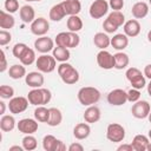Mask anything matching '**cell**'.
<instances>
[{"label":"cell","instance_id":"obj_14","mask_svg":"<svg viewBox=\"0 0 151 151\" xmlns=\"http://www.w3.org/2000/svg\"><path fill=\"white\" fill-rule=\"evenodd\" d=\"M17 126H18V130L25 134H32V133L37 132V130H38L37 119L34 120L32 118H24V119L19 120Z\"/></svg>","mask_w":151,"mask_h":151},{"label":"cell","instance_id":"obj_39","mask_svg":"<svg viewBox=\"0 0 151 151\" xmlns=\"http://www.w3.org/2000/svg\"><path fill=\"white\" fill-rule=\"evenodd\" d=\"M14 96V88L9 85H1L0 86V97L2 99H12Z\"/></svg>","mask_w":151,"mask_h":151},{"label":"cell","instance_id":"obj_3","mask_svg":"<svg viewBox=\"0 0 151 151\" xmlns=\"http://www.w3.org/2000/svg\"><path fill=\"white\" fill-rule=\"evenodd\" d=\"M58 74L61 78V80L67 84V85H72L76 84L79 80V72L68 63H61L58 66Z\"/></svg>","mask_w":151,"mask_h":151},{"label":"cell","instance_id":"obj_41","mask_svg":"<svg viewBox=\"0 0 151 151\" xmlns=\"http://www.w3.org/2000/svg\"><path fill=\"white\" fill-rule=\"evenodd\" d=\"M5 9L8 13H15L19 9V2H18V0H6L5 1Z\"/></svg>","mask_w":151,"mask_h":151},{"label":"cell","instance_id":"obj_46","mask_svg":"<svg viewBox=\"0 0 151 151\" xmlns=\"http://www.w3.org/2000/svg\"><path fill=\"white\" fill-rule=\"evenodd\" d=\"M1 54V65H0V72H5L6 68H7V60H6V55H5V52L1 51L0 52Z\"/></svg>","mask_w":151,"mask_h":151},{"label":"cell","instance_id":"obj_13","mask_svg":"<svg viewBox=\"0 0 151 151\" xmlns=\"http://www.w3.org/2000/svg\"><path fill=\"white\" fill-rule=\"evenodd\" d=\"M97 64L104 70H111L114 67V55L105 50H100L97 54Z\"/></svg>","mask_w":151,"mask_h":151},{"label":"cell","instance_id":"obj_50","mask_svg":"<svg viewBox=\"0 0 151 151\" xmlns=\"http://www.w3.org/2000/svg\"><path fill=\"white\" fill-rule=\"evenodd\" d=\"M14 150H17V151H22V150H25V149H24V146H19V145H14V146H11V147H9V151H14Z\"/></svg>","mask_w":151,"mask_h":151},{"label":"cell","instance_id":"obj_47","mask_svg":"<svg viewBox=\"0 0 151 151\" xmlns=\"http://www.w3.org/2000/svg\"><path fill=\"white\" fill-rule=\"evenodd\" d=\"M83 150H84V146L79 143H72L68 146V151H83Z\"/></svg>","mask_w":151,"mask_h":151},{"label":"cell","instance_id":"obj_36","mask_svg":"<svg viewBox=\"0 0 151 151\" xmlns=\"http://www.w3.org/2000/svg\"><path fill=\"white\" fill-rule=\"evenodd\" d=\"M107 19L112 24H114L116 26H118V27H120V26H123L125 24V17H124V14L120 11H113V12H111L109 14Z\"/></svg>","mask_w":151,"mask_h":151},{"label":"cell","instance_id":"obj_34","mask_svg":"<svg viewBox=\"0 0 151 151\" xmlns=\"http://www.w3.org/2000/svg\"><path fill=\"white\" fill-rule=\"evenodd\" d=\"M50 117V109H46L44 105L38 106L34 110V118L40 123H47Z\"/></svg>","mask_w":151,"mask_h":151},{"label":"cell","instance_id":"obj_28","mask_svg":"<svg viewBox=\"0 0 151 151\" xmlns=\"http://www.w3.org/2000/svg\"><path fill=\"white\" fill-rule=\"evenodd\" d=\"M53 57L55 58L57 61H60V63H65L70 59L71 57V53L68 51L67 47H61V46H57L53 48Z\"/></svg>","mask_w":151,"mask_h":151},{"label":"cell","instance_id":"obj_42","mask_svg":"<svg viewBox=\"0 0 151 151\" xmlns=\"http://www.w3.org/2000/svg\"><path fill=\"white\" fill-rule=\"evenodd\" d=\"M139 98H140V92H139V90L132 87L130 91H127V100H129V101L136 103V101L139 100Z\"/></svg>","mask_w":151,"mask_h":151},{"label":"cell","instance_id":"obj_32","mask_svg":"<svg viewBox=\"0 0 151 151\" xmlns=\"http://www.w3.org/2000/svg\"><path fill=\"white\" fill-rule=\"evenodd\" d=\"M67 28L71 32H78L83 28V20L78 15H70L67 19Z\"/></svg>","mask_w":151,"mask_h":151},{"label":"cell","instance_id":"obj_9","mask_svg":"<svg viewBox=\"0 0 151 151\" xmlns=\"http://www.w3.org/2000/svg\"><path fill=\"white\" fill-rule=\"evenodd\" d=\"M127 101V92L123 88H114L107 94V103L112 106H120Z\"/></svg>","mask_w":151,"mask_h":151},{"label":"cell","instance_id":"obj_30","mask_svg":"<svg viewBox=\"0 0 151 151\" xmlns=\"http://www.w3.org/2000/svg\"><path fill=\"white\" fill-rule=\"evenodd\" d=\"M15 127V119L13 116L5 114L0 119V129L4 132H9Z\"/></svg>","mask_w":151,"mask_h":151},{"label":"cell","instance_id":"obj_29","mask_svg":"<svg viewBox=\"0 0 151 151\" xmlns=\"http://www.w3.org/2000/svg\"><path fill=\"white\" fill-rule=\"evenodd\" d=\"M63 120V113L57 107H51L50 109V117L47 120V124L50 126H58Z\"/></svg>","mask_w":151,"mask_h":151},{"label":"cell","instance_id":"obj_38","mask_svg":"<svg viewBox=\"0 0 151 151\" xmlns=\"http://www.w3.org/2000/svg\"><path fill=\"white\" fill-rule=\"evenodd\" d=\"M37 145H38V142L37 139L31 136V134H27L22 138V146L25 150L27 151H32V150H35L37 149Z\"/></svg>","mask_w":151,"mask_h":151},{"label":"cell","instance_id":"obj_44","mask_svg":"<svg viewBox=\"0 0 151 151\" xmlns=\"http://www.w3.org/2000/svg\"><path fill=\"white\" fill-rule=\"evenodd\" d=\"M103 28H104V31H105L106 33H114L119 27L116 26L114 24H112L109 19H106V20L104 21V24H103Z\"/></svg>","mask_w":151,"mask_h":151},{"label":"cell","instance_id":"obj_8","mask_svg":"<svg viewBox=\"0 0 151 151\" xmlns=\"http://www.w3.org/2000/svg\"><path fill=\"white\" fill-rule=\"evenodd\" d=\"M109 2L106 0H94L88 9V13L91 18L93 19H100L109 12Z\"/></svg>","mask_w":151,"mask_h":151},{"label":"cell","instance_id":"obj_6","mask_svg":"<svg viewBox=\"0 0 151 151\" xmlns=\"http://www.w3.org/2000/svg\"><path fill=\"white\" fill-rule=\"evenodd\" d=\"M35 65H37V67H38V70L40 72L51 73L57 67V60H55V58L53 55L42 54V55L38 57V59L35 60Z\"/></svg>","mask_w":151,"mask_h":151},{"label":"cell","instance_id":"obj_11","mask_svg":"<svg viewBox=\"0 0 151 151\" xmlns=\"http://www.w3.org/2000/svg\"><path fill=\"white\" fill-rule=\"evenodd\" d=\"M28 99L25 98V97H14L9 100L8 103V109H9V112L13 113V114H18V113H21L24 111L27 110L28 107Z\"/></svg>","mask_w":151,"mask_h":151},{"label":"cell","instance_id":"obj_4","mask_svg":"<svg viewBox=\"0 0 151 151\" xmlns=\"http://www.w3.org/2000/svg\"><path fill=\"white\" fill-rule=\"evenodd\" d=\"M80 37L77 34V32H60L55 37V44L57 46L67 47V48H74L79 45Z\"/></svg>","mask_w":151,"mask_h":151},{"label":"cell","instance_id":"obj_23","mask_svg":"<svg viewBox=\"0 0 151 151\" xmlns=\"http://www.w3.org/2000/svg\"><path fill=\"white\" fill-rule=\"evenodd\" d=\"M93 42H94V45H96L98 48L105 50L106 47H109V46L111 45V39H110V37H109L106 33H104V32H98V33H96L94 37H93Z\"/></svg>","mask_w":151,"mask_h":151},{"label":"cell","instance_id":"obj_26","mask_svg":"<svg viewBox=\"0 0 151 151\" xmlns=\"http://www.w3.org/2000/svg\"><path fill=\"white\" fill-rule=\"evenodd\" d=\"M149 138L144 134H137L134 136L133 140H132V146L134 151H145L146 146L149 144Z\"/></svg>","mask_w":151,"mask_h":151},{"label":"cell","instance_id":"obj_35","mask_svg":"<svg viewBox=\"0 0 151 151\" xmlns=\"http://www.w3.org/2000/svg\"><path fill=\"white\" fill-rule=\"evenodd\" d=\"M20 61H21V64L22 65H25V66H28V65H32L37 59H35V52H34V50H32V48H29V47H27V50L24 52V54L20 57V59H19Z\"/></svg>","mask_w":151,"mask_h":151},{"label":"cell","instance_id":"obj_16","mask_svg":"<svg viewBox=\"0 0 151 151\" xmlns=\"http://www.w3.org/2000/svg\"><path fill=\"white\" fill-rule=\"evenodd\" d=\"M25 81L29 87L38 88V87H41L44 85L45 79H44V76L40 72H29L28 74H26Z\"/></svg>","mask_w":151,"mask_h":151},{"label":"cell","instance_id":"obj_2","mask_svg":"<svg viewBox=\"0 0 151 151\" xmlns=\"http://www.w3.org/2000/svg\"><path fill=\"white\" fill-rule=\"evenodd\" d=\"M51 98H52L51 91L47 90V88H42V87L33 88L27 94V99H28L29 104L31 105H35V106L48 104Z\"/></svg>","mask_w":151,"mask_h":151},{"label":"cell","instance_id":"obj_40","mask_svg":"<svg viewBox=\"0 0 151 151\" xmlns=\"http://www.w3.org/2000/svg\"><path fill=\"white\" fill-rule=\"evenodd\" d=\"M27 45L26 44H24V42H18V44H15L14 45V47H13V50H12V53H13V55L15 57V58H18V59H20V57L24 54V52L27 50Z\"/></svg>","mask_w":151,"mask_h":151},{"label":"cell","instance_id":"obj_48","mask_svg":"<svg viewBox=\"0 0 151 151\" xmlns=\"http://www.w3.org/2000/svg\"><path fill=\"white\" fill-rule=\"evenodd\" d=\"M117 150L118 151H132L133 150V146H132V144H123V145L118 146Z\"/></svg>","mask_w":151,"mask_h":151},{"label":"cell","instance_id":"obj_24","mask_svg":"<svg viewBox=\"0 0 151 151\" xmlns=\"http://www.w3.org/2000/svg\"><path fill=\"white\" fill-rule=\"evenodd\" d=\"M19 14H20V19L28 24V22H33L34 19H35V12H34V8L29 5H25L20 8L19 11Z\"/></svg>","mask_w":151,"mask_h":151},{"label":"cell","instance_id":"obj_22","mask_svg":"<svg viewBox=\"0 0 151 151\" xmlns=\"http://www.w3.org/2000/svg\"><path fill=\"white\" fill-rule=\"evenodd\" d=\"M91 133V127L87 123H79L74 126L73 129V136L81 140V139H86Z\"/></svg>","mask_w":151,"mask_h":151},{"label":"cell","instance_id":"obj_31","mask_svg":"<svg viewBox=\"0 0 151 151\" xmlns=\"http://www.w3.org/2000/svg\"><path fill=\"white\" fill-rule=\"evenodd\" d=\"M114 55V68L117 70H123L125 68L129 63H130V59H129V55L124 52H118Z\"/></svg>","mask_w":151,"mask_h":151},{"label":"cell","instance_id":"obj_45","mask_svg":"<svg viewBox=\"0 0 151 151\" xmlns=\"http://www.w3.org/2000/svg\"><path fill=\"white\" fill-rule=\"evenodd\" d=\"M109 6L114 11H120L124 7V0H110Z\"/></svg>","mask_w":151,"mask_h":151},{"label":"cell","instance_id":"obj_58","mask_svg":"<svg viewBox=\"0 0 151 151\" xmlns=\"http://www.w3.org/2000/svg\"><path fill=\"white\" fill-rule=\"evenodd\" d=\"M149 2H150V5H151V0H149Z\"/></svg>","mask_w":151,"mask_h":151},{"label":"cell","instance_id":"obj_18","mask_svg":"<svg viewBox=\"0 0 151 151\" xmlns=\"http://www.w3.org/2000/svg\"><path fill=\"white\" fill-rule=\"evenodd\" d=\"M100 116H101L100 110H99V107L96 106V105L88 106V107L85 110V112H84V119H85V122L88 123V124L97 123V122L100 119Z\"/></svg>","mask_w":151,"mask_h":151},{"label":"cell","instance_id":"obj_54","mask_svg":"<svg viewBox=\"0 0 151 151\" xmlns=\"http://www.w3.org/2000/svg\"><path fill=\"white\" fill-rule=\"evenodd\" d=\"M146 150H147V151H151V143H149V144H147V146H146Z\"/></svg>","mask_w":151,"mask_h":151},{"label":"cell","instance_id":"obj_20","mask_svg":"<svg viewBox=\"0 0 151 151\" xmlns=\"http://www.w3.org/2000/svg\"><path fill=\"white\" fill-rule=\"evenodd\" d=\"M129 45V38L127 35L124 33H118L116 35H113V38H111V46L117 50V51H123L124 48H126Z\"/></svg>","mask_w":151,"mask_h":151},{"label":"cell","instance_id":"obj_1","mask_svg":"<svg viewBox=\"0 0 151 151\" xmlns=\"http://www.w3.org/2000/svg\"><path fill=\"white\" fill-rule=\"evenodd\" d=\"M100 99V92L98 88L92 86L81 87L78 91V100L84 106H91L98 103Z\"/></svg>","mask_w":151,"mask_h":151},{"label":"cell","instance_id":"obj_53","mask_svg":"<svg viewBox=\"0 0 151 151\" xmlns=\"http://www.w3.org/2000/svg\"><path fill=\"white\" fill-rule=\"evenodd\" d=\"M147 40H149V41L151 42V29H150V31L147 32Z\"/></svg>","mask_w":151,"mask_h":151},{"label":"cell","instance_id":"obj_7","mask_svg":"<svg viewBox=\"0 0 151 151\" xmlns=\"http://www.w3.org/2000/svg\"><path fill=\"white\" fill-rule=\"evenodd\" d=\"M106 138L113 143L123 142L125 138V129L118 123H111L106 129Z\"/></svg>","mask_w":151,"mask_h":151},{"label":"cell","instance_id":"obj_52","mask_svg":"<svg viewBox=\"0 0 151 151\" xmlns=\"http://www.w3.org/2000/svg\"><path fill=\"white\" fill-rule=\"evenodd\" d=\"M147 93H149V96L151 97V79H150V83H149V85H147Z\"/></svg>","mask_w":151,"mask_h":151},{"label":"cell","instance_id":"obj_55","mask_svg":"<svg viewBox=\"0 0 151 151\" xmlns=\"http://www.w3.org/2000/svg\"><path fill=\"white\" fill-rule=\"evenodd\" d=\"M147 118H149V122L151 123V111H150V113H149V116H147Z\"/></svg>","mask_w":151,"mask_h":151},{"label":"cell","instance_id":"obj_10","mask_svg":"<svg viewBox=\"0 0 151 151\" xmlns=\"http://www.w3.org/2000/svg\"><path fill=\"white\" fill-rule=\"evenodd\" d=\"M151 109H150V104L146 100H138L132 105L131 109V113L134 118L137 119H144L149 116Z\"/></svg>","mask_w":151,"mask_h":151},{"label":"cell","instance_id":"obj_56","mask_svg":"<svg viewBox=\"0 0 151 151\" xmlns=\"http://www.w3.org/2000/svg\"><path fill=\"white\" fill-rule=\"evenodd\" d=\"M149 138L151 139V129H150V131H149Z\"/></svg>","mask_w":151,"mask_h":151},{"label":"cell","instance_id":"obj_37","mask_svg":"<svg viewBox=\"0 0 151 151\" xmlns=\"http://www.w3.org/2000/svg\"><path fill=\"white\" fill-rule=\"evenodd\" d=\"M57 143H58V139H57L54 136L47 134V136H45L44 139H42V147H44L46 151H55Z\"/></svg>","mask_w":151,"mask_h":151},{"label":"cell","instance_id":"obj_49","mask_svg":"<svg viewBox=\"0 0 151 151\" xmlns=\"http://www.w3.org/2000/svg\"><path fill=\"white\" fill-rule=\"evenodd\" d=\"M144 76L147 77L149 79H151V64H149L144 67Z\"/></svg>","mask_w":151,"mask_h":151},{"label":"cell","instance_id":"obj_12","mask_svg":"<svg viewBox=\"0 0 151 151\" xmlns=\"http://www.w3.org/2000/svg\"><path fill=\"white\" fill-rule=\"evenodd\" d=\"M48 29H50V24H48L47 19H45L42 17L37 18V19H34L33 22H31V32L34 35L42 37L48 32Z\"/></svg>","mask_w":151,"mask_h":151},{"label":"cell","instance_id":"obj_27","mask_svg":"<svg viewBox=\"0 0 151 151\" xmlns=\"http://www.w3.org/2000/svg\"><path fill=\"white\" fill-rule=\"evenodd\" d=\"M65 15H66V12H65L61 2L52 6V8L50 9V19L53 21H60L61 19L65 18Z\"/></svg>","mask_w":151,"mask_h":151},{"label":"cell","instance_id":"obj_15","mask_svg":"<svg viewBox=\"0 0 151 151\" xmlns=\"http://www.w3.org/2000/svg\"><path fill=\"white\" fill-rule=\"evenodd\" d=\"M34 47L38 52L40 53H48L50 51H53L54 48V42L51 38L48 37H40L34 41Z\"/></svg>","mask_w":151,"mask_h":151},{"label":"cell","instance_id":"obj_25","mask_svg":"<svg viewBox=\"0 0 151 151\" xmlns=\"http://www.w3.org/2000/svg\"><path fill=\"white\" fill-rule=\"evenodd\" d=\"M15 25V19L11 13H6L5 11L0 12V27L2 29L12 28Z\"/></svg>","mask_w":151,"mask_h":151},{"label":"cell","instance_id":"obj_51","mask_svg":"<svg viewBox=\"0 0 151 151\" xmlns=\"http://www.w3.org/2000/svg\"><path fill=\"white\" fill-rule=\"evenodd\" d=\"M0 106H1V111H0V113L4 114V113H5V109H6L5 103H4V101H0Z\"/></svg>","mask_w":151,"mask_h":151},{"label":"cell","instance_id":"obj_43","mask_svg":"<svg viewBox=\"0 0 151 151\" xmlns=\"http://www.w3.org/2000/svg\"><path fill=\"white\" fill-rule=\"evenodd\" d=\"M11 40H12L11 33H9L8 31H6V29H1V31H0V45H1V46H5V45H7Z\"/></svg>","mask_w":151,"mask_h":151},{"label":"cell","instance_id":"obj_57","mask_svg":"<svg viewBox=\"0 0 151 151\" xmlns=\"http://www.w3.org/2000/svg\"><path fill=\"white\" fill-rule=\"evenodd\" d=\"M26 1H41V0H26Z\"/></svg>","mask_w":151,"mask_h":151},{"label":"cell","instance_id":"obj_17","mask_svg":"<svg viewBox=\"0 0 151 151\" xmlns=\"http://www.w3.org/2000/svg\"><path fill=\"white\" fill-rule=\"evenodd\" d=\"M66 15H78L81 11V4L79 0H64L61 2Z\"/></svg>","mask_w":151,"mask_h":151},{"label":"cell","instance_id":"obj_21","mask_svg":"<svg viewBox=\"0 0 151 151\" xmlns=\"http://www.w3.org/2000/svg\"><path fill=\"white\" fill-rule=\"evenodd\" d=\"M131 13L132 15L136 18V19H143L149 13V5L144 1H139V2H136L133 6H132V9H131Z\"/></svg>","mask_w":151,"mask_h":151},{"label":"cell","instance_id":"obj_19","mask_svg":"<svg viewBox=\"0 0 151 151\" xmlns=\"http://www.w3.org/2000/svg\"><path fill=\"white\" fill-rule=\"evenodd\" d=\"M124 33L131 38L137 37L140 33V24L138 22V20H136V19L127 20L124 24Z\"/></svg>","mask_w":151,"mask_h":151},{"label":"cell","instance_id":"obj_5","mask_svg":"<svg viewBox=\"0 0 151 151\" xmlns=\"http://www.w3.org/2000/svg\"><path fill=\"white\" fill-rule=\"evenodd\" d=\"M125 76H126V79L131 83V85H132L133 88L142 90L143 87H145V85H146L145 77L142 74L140 70H138L137 67H130V68H127L126 72H125Z\"/></svg>","mask_w":151,"mask_h":151},{"label":"cell","instance_id":"obj_33","mask_svg":"<svg viewBox=\"0 0 151 151\" xmlns=\"http://www.w3.org/2000/svg\"><path fill=\"white\" fill-rule=\"evenodd\" d=\"M8 76L12 78V79H20L22 77H26V68L25 66L22 65H18V64H14L9 67L8 70Z\"/></svg>","mask_w":151,"mask_h":151}]
</instances>
